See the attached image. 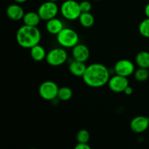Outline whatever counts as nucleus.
Instances as JSON below:
<instances>
[{"label": "nucleus", "mask_w": 149, "mask_h": 149, "mask_svg": "<svg viewBox=\"0 0 149 149\" xmlns=\"http://www.w3.org/2000/svg\"><path fill=\"white\" fill-rule=\"evenodd\" d=\"M110 79V73L105 65L95 63L87 65L82 79L86 85L93 88L102 87L108 84Z\"/></svg>", "instance_id": "obj_1"}, {"label": "nucleus", "mask_w": 149, "mask_h": 149, "mask_svg": "<svg viewBox=\"0 0 149 149\" xmlns=\"http://www.w3.org/2000/svg\"><path fill=\"white\" fill-rule=\"evenodd\" d=\"M41 37V32L37 26L23 25L19 28L16 33L17 45L25 49H31L35 45H39Z\"/></svg>", "instance_id": "obj_2"}, {"label": "nucleus", "mask_w": 149, "mask_h": 149, "mask_svg": "<svg viewBox=\"0 0 149 149\" xmlns=\"http://www.w3.org/2000/svg\"><path fill=\"white\" fill-rule=\"evenodd\" d=\"M57 36V41L62 47L73 48L79 44V37L76 31L70 28H65Z\"/></svg>", "instance_id": "obj_3"}, {"label": "nucleus", "mask_w": 149, "mask_h": 149, "mask_svg": "<svg viewBox=\"0 0 149 149\" xmlns=\"http://www.w3.org/2000/svg\"><path fill=\"white\" fill-rule=\"evenodd\" d=\"M60 12L64 18L68 20L79 19L81 13L79 3L75 0H65L60 7Z\"/></svg>", "instance_id": "obj_4"}, {"label": "nucleus", "mask_w": 149, "mask_h": 149, "mask_svg": "<svg viewBox=\"0 0 149 149\" xmlns=\"http://www.w3.org/2000/svg\"><path fill=\"white\" fill-rule=\"evenodd\" d=\"M68 58V54L65 49L61 47H55L50 49L47 53L45 60L51 66H60L65 63Z\"/></svg>", "instance_id": "obj_5"}, {"label": "nucleus", "mask_w": 149, "mask_h": 149, "mask_svg": "<svg viewBox=\"0 0 149 149\" xmlns=\"http://www.w3.org/2000/svg\"><path fill=\"white\" fill-rule=\"evenodd\" d=\"M59 87L52 81H45L39 87V96L45 100H54L58 98Z\"/></svg>", "instance_id": "obj_6"}, {"label": "nucleus", "mask_w": 149, "mask_h": 149, "mask_svg": "<svg viewBox=\"0 0 149 149\" xmlns=\"http://www.w3.org/2000/svg\"><path fill=\"white\" fill-rule=\"evenodd\" d=\"M58 11H59V8L55 1L47 0L39 6L37 13L40 16L42 20L47 21L56 17Z\"/></svg>", "instance_id": "obj_7"}, {"label": "nucleus", "mask_w": 149, "mask_h": 149, "mask_svg": "<svg viewBox=\"0 0 149 149\" xmlns=\"http://www.w3.org/2000/svg\"><path fill=\"white\" fill-rule=\"evenodd\" d=\"M108 85H109V89L113 93H124L126 87L129 86V81L127 79V77L116 74L109 79Z\"/></svg>", "instance_id": "obj_8"}, {"label": "nucleus", "mask_w": 149, "mask_h": 149, "mask_svg": "<svg viewBox=\"0 0 149 149\" xmlns=\"http://www.w3.org/2000/svg\"><path fill=\"white\" fill-rule=\"evenodd\" d=\"M114 71L116 74L128 77L135 73V64L130 60H119L115 64Z\"/></svg>", "instance_id": "obj_9"}, {"label": "nucleus", "mask_w": 149, "mask_h": 149, "mask_svg": "<svg viewBox=\"0 0 149 149\" xmlns=\"http://www.w3.org/2000/svg\"><path fill=\"white\" fill-rule=\"evenodd\" d=\"M130 129L135 133H143L149 127V118L146 116H138L131 120Z\"/></svg>", "instance_id": "obj_10"}, {"label": "nucleus", "mask_w": 149, "mask_h": 149, "mask_svg": "<svg viewBox=\"0 0 149 149\" xmlns=\"http://www.w3.org/2000/svg\"><path fill=\"white\" fill-rule=\"evenodd\" d=\"M90 55V49L84 44H77L73 47L72 56L74 60L85 63Z\"/></svg>", "instance_id": "obj_11"}, {"label": "nucleus", "mask_w": 149, "mask_h": 149, "mask_svg": "<svg viewBox=\"0 0 149 149\" xmlns=\"http://www.w3.org/2000/svg\"><path fill=\"white\" fill-rule=\"evenodd\" d=\"M6 14L10 20L17 21V20H23L25 12L23 7L17 3V4H13L9 5L6 10Z\"/></svg>", "instance_id": "obj_12"}, {"label": "nucleus", "mask_w": 149, "mask_h": 149, "mask_svg": "<svg viewBox=\"0 0 149 149\" xmlns=\"http://www.w3.org/2000/svg\"><path fill=\"white\" fill-rule=\"evenodd\" d=\"M64 29L63 23L56 17L47 20L46 23V29L50 34L57 35Z\"/></svg>", "instance_id": "obj_13"}, {"label": "nucleus", "mask_w": 149, "mask_h": 149, "mask_svg": "<svg viewBox=\"0 0 149 149\" xmlns=\"http://www.w3.org/2000/svg\"><path fill=\"white\" fill-rule=\"evenodd\" d=\"M86 68H87V65H85V63L76 61V60H74L68 66L70 73L77 77H82L85 72Z\"/></svg>", "instance_id": "obj_14"}, {"label": "nucleus", "mask_w": 149, "mask_h": 149, "mask_svg": "<svg viewBox=\"0 0 149 149\" xmlns=\"http://www.w3.org/2000/svg\"><path fill=\"white\" fill-rule=\"evenodd\" d=\"M30 55L33 61L40 62L46 58L47 52L45 48L39 44L31 48Z\"/></svg>", "instance_id": "obj_15"}, {"label": "nucleus", "mask_w": 149, "mask_h": 149, "mask_svg": "<svg viewBox=\"0 0 149 149\" xmlns=\"http://www.w3.org/2000/svg\"><path fill=\"white\" fill-rule=\"evenodd\" d=\"M42 20L38 13L35 12H29L25 13L23 17V22L24 25L30 26H37Z\"/></svg>", "instance_id": "obj_16"}, {"label": "nucleus", "mask_w": 149, "mask_h": 149, "mask_svg": "<svg viewBox=\"0 0 149 149\" xmlns=\"http://www.w3.org/2000/svg\"><path fill=\"white\" fill-rule=\"evenodd\" d=\"M135 62L140 68H149V52L141 51L135 57Z\"/></svg>", "instance_id": "obj_17"}, {"label": "nucleus", "mask_w": 149, "mask_h": 149, "mask_svg": "<svg viewBox=\"0 0 149 149\" xmlns=\"http://www.w3.org/2000/svg\"><path fill=\"white\" fill-rule=\"evenodd\" d=\"M79 23L84 28H90L94 25L95 17L93 15L89 13H81L79 17Z\"/></svg>", "instance_id": "obj_18"}, {"label": "nucleus", "mask_w": 149, "mask_h": 149, "mask_svg": "<svg viewBox=\"0 0 149 149\" xmlns=\"http://www.w3.org/2000/svg\"><path fill=\"white\" fill-rule=\"evenodd\" d=\"M73 92L70 87H62L59 88L58 98L62 101H67L72 97Z\"/></svg>", "instance_id": "obj_19"}, {"label": "nucleus", "mask_w": 149, "mask_h": 149, "mask_svg": "<svg viewBox=\"0 0 149 149\" xmlns=\"http://www.w3.org/2000/svg\"><path fill=\"white\" fill-rule=\"evenodd\" d=\"M135 79L138 81H146L149 77V70L148 68H140L135 70L134 73Z\"/></svg>", "instance_id": "obj_20"}, {"label": "nucleus", "mask_w": 149, "mask_h": 149, "mask_svg": "<svg viewBox=\"0 0 149 149\" xmlns=\"http://www.w3.org/2000/svg\"><path fill=\"white\" fill-rule=\"evenodd\" d=\"M139 32L143 36L149 39V17L144 19L139 25Z\"/></svg>", "instance_id": "obj_21"}, {"label": "nucleus", "mask_w": 149, "mask_h": 149, "mask_svg": "<svg viewBox=\"0 0 149 149\" xmlns=\"http://www.w3.org/2000/svg\"><path fill=\"white\" fill-rule=\"evenodd\" d=\"M77 141L78 143H88L90 139V135L87 130H80L77 134Z\"/></svg>", "instance_id": "obj_22"}, {"label": "nucleus", "mask_w": 149, "mask_h": 149, "mask_svg": "<svg viewBox=\"0 0 149 149\" xmlns=\"http://www.w3.org/2000/svg\"><path fill=\"white\" fill-rule=\"evenodd\" d=\"M81 13H89L92 10V4L88 1H82L79 3Z\"/></svg>", "instance_id": "obj_23"}, {"label": "nucleus", "mask_w": 149, "mask_h": 149, "mask_svg": "<svg viewBox=\"0 0 149 149\" xmlns=\"http://www.w3.org/2000/svg\"><path fill=\"white\" fill-rule=\"evenodd\" d=\"M91 147L88 145V143H78L75 146V149H90Z\"/></svg>", "instance_id": "obj_24"}, {"label": "nucleus", "mask_w": 149, "mask_h": 149, "mask_svg": "<svg viewBox=\"0 0 149 149\" xmlns=\"http://www.w3.org/2000/svg\"><path fill=\"white\" fill-rule=\"evenodd\" d=\"M124 93H125V94L127 95H132V93H133V89H132V87H130V86H127V87H126V89L125 90V91H124Z\"/></svg>", "instance_id": "obj_25"}, {"label": "nucleus", "mask_w": 149, "mask_h": 149, "mask_svg": "<svg viewBox=\"0 0 149 149\" xmlns=\"http://www.w3.org/2000/svg\"><path fill=\"white\" fill-rule=\"evenodd\" d=\"M144 12H145V14L146 15V17H149V3L148 4H147V5L146 6Z\"/></svg>", "instance_id": "obj_26"}, {"label": "nucleus", "mask_w": 149, "mask_h": 149, "mask_svg": "<svg viewBox=\"0 0 149 149\" xmlns=\"http://www.w3.org/2000/svg\"><path fill=\"white\" fill-rule=\"evenodd\" d=\"M14 1H15L16 3H17V4H22V3L26 2L27 0H14Z\"/></svg>", "instance_id": "obj_27"}, {"label": "nucleus", "mask_w": 149, "mask_h": 149, "mask_svg": "<svg viewBox=\"0 0 149 149\" xmlns=\"http://www.w3.org/2000/svg\"><path fill=\"white\" fill-rule=\"evenodd\" d=\"M48 1H55L56 2L57 1H58V0H48Z\"/></svg>", "instance_id": "obj_28"}, {"label": "nucleus", "mask_w": 149, "mask_h": 149, "mask_svg": "<svg viewBox=\"0 0 149 149\" xmlns=\"http://www.w3.org/2000/svg\"><path fill=\"white\" fill-rule=\"evenodd\" d=\"M95 1H100V0H95Z\"/></svg>", "instance_id": "obj_29"}, {"label": "nucleus", "mask_w": 149, "mask_h": 149, "mask_svg": "<svg viewBox=\"0 0 149 149\" xmlns=\"http://www.w3.org/2000/svg\"><path fill=\"white\" fill-rule=\"evenodd\" d=\"M148 70H149V68H148Z\"/></svg>", "instance_id": "obj_30"}]
</instances>
